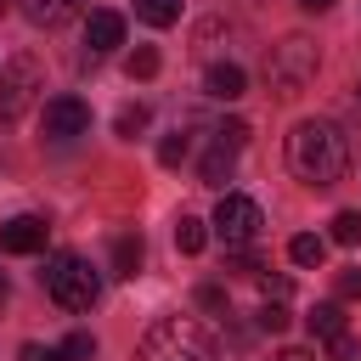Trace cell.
Here are the masks:
<instances>
[{"mask_svg":"<svg viewBox=\"0 0 361 361\" xmlns=\"http://www.w3.org/2000/svg\"><path fill=\"white\" fill-rule=\"evenodd\" d=\"M288 169H293L305 186H316V192L338 186L344 169H350V141H344V130L327 124V118H299L293 135H288Z\"/></svg>","mask_w":361,"mask_h":361,"instance_id":"1","label":"cell"},{"mask_svg":"<svg viewBox=\"0 0 361 361\" xmlns=\"http://www.w3.org/2000/svg\"><path fill=\"white\" fill-rule=\"evenodd\" d=\"M141 361H220V344L197 316H164L147 327Z\"/></svg>","mask_w":361,"mask_h":361,"instance_id":"2","label":"cell"},{"mask_svg":"<svg viewBox=\"0 0 361 361\" xmlns=\"http://www.w3.org/2000/svg\"><path fill=\"white\" fill-rule=\"evenodd\" d=\"M316 68H322V51H316V39H305V34H288V39L271 45V56H265V79H271L276 96H299V90L316 79Z\"/></svg>","mask_w":361,"mask_h":361,"instance_id":"3","label":"cell"},{"mask_svg":"<svg viewBox=\"0 0 361 361\" xmlns=\"http://www.w3.org/2000/svg\"><path fill=\"white\" fill-rule=\"evenodd\" d=\"M45 293L62 305V310H90L96 293H102V276L85 254H51L45 265Z\"/></svg>","mask_w":361,"mask_h":361,"instance_id":"4","label":"cell"},{"mask_svg":"<svg viewBox=\"0 0 361 361\" xmlns=\"http://www.w3.org/2000/svg\"><path fill=\"white\" fill-rule=\"evenodd\" d=\"M243 141H248V124H243V118H220V124L209 130V152H203V180H209V186H226V180H231Z\"/></svg>","mask_w":361,"mask_h":361,"instance_id":"5","label":"cell"},{"mask_svg":"<svg viewBox=\"0 0 361 361\" xmlns=\"http://www.w3.org/2000/svg\"><path fill=\"white\" fill-rule=\"evenodd\" d=\"M259 203L254 197H243V192H226L220 203H214V231H220V243L226 248H248L254 237H259Z\"/></svg>","mask_w":361,"mask_h":361,"instance_id":"6","label":"cell"},{"mask_svg":"<svg viewBox=\"0 0 361 361\" xmlns=\"http://www.w3.org/2000/svg\"><path fill=\"white\" fill-rule=\"evenodd\" d=\"M39 90V62L34 56H11L0 68V118H17Z\"/></svg>","mask_w":361,"mask_h":361,"instance_id":"7","label":"cell"},{"mask_svg":"<svg viewBox=\"0 0 361 361\" xmlns=\"http://www.w3.org/2000/svg\"><path fill=\"white\" fill-rule=\"evenodd\" d=\"M39 124H45V135H51V141H73V135H85V130H90V107H85L79 96H51V102H45V113H39Z\"/></svg>","mask_w":361,"mask_h":361,"instance_id":"8","label":"cell"},{"mask_svg":"<svg viewBox=\"0 0 361 361\" xmlns=\"http://www.w3.org/2000/svg\"><path fill=\"white\" fill-rule=\"evenodd\" d=\"M51 243V226L39 220V214H11L6 226H0V248L6 254H39Z\"/></svg>","mask_w":361,"mask_h":361,"instance_id":"9","label":"cell"},{"mask_svg":"<svg viewBox=\"0 0 361 361\" xmlns=\"http://www.w3.org/2000/svg\"><path fill=\"white\" fill-rule=\"evenodd\" d=\"M85 45L102 56V51H118L124 45V17L118 11H90L85 17Z\"/></svg>","mask_w":361,"mask_h":361,"instance_id":"10","label":"cell"},{"mask_svg":"<svg viewBox=\"0 0 361 361\" xmlns=\"http://www.w3.org/2000/svg\"><path fill=\"white\" fill-rule=\"evenodd\" d=\"M243 85H248V73H243L237 62H209V73H203V90H209L214 102H237Z\"/></svg>","mask_w":361,"mask_h":361,"instance_id":"11","label":"cell"},{"mask_svg":"<svg viewBox=\"0 0 361 361\" xmlns=\"http://www.w3.org/2000/svg\"><path fill=\"white\" fill-rule=\"evenodd\" d=\"M79 11H85V0H23V17L39 23V28H56V23L79 17Z\"/></svg>","mask_w":361,"mask_h":361,"instance_id":"12","label":"cell"},{"mask_svg":"<svg viewBox=\"0 0 361 361\" xmlns=\"http://www.w3.org/2000/svg\"><path fill=\"white\" fill-rule=\"evenodd\" d=\"M141 254H147L141 231H118L113 237V276H135L141 271Z\"/></svg>","mask_w":361,"mask_h":361,"instance_id":"13","label":"cell"},{"mask_svg":"<svg viewBox=\"0 0 361 361\" xmlns=\"http://www.w3.org/2000/svg\"><path fill=\"white\" fill-rule=\"evenodd\" d=\"M310 333H316V338H327V344L344 333V310H338V299H327V305H316V310H310Z\"/></svg>","mask_w":361,"mask_h":361,"instance_id":"14","label":"cell"},{"mask_svg":"<svg viewBox=\"0 0 361 361\" xmlns=\"http://www.w3.org/2000/svg\"><path fill=\"white\" fill-rule=\"evenodd\" d=\"M203 243H209V226H203L197 214H180V220H175V248H180V254H197Z\"/></svg>","mask_w":361,"mask_h":361,"instance_id":"15","label":"cell"},{"mask_svg":"<svg viewBox=\"0 0 361 361\" xmlns=\"http://www.w3.org/2000/svg\"><path fill=\"white\" fill-rule=\"evenodd\" d=\"M135 17L152 28H169V23H180V0H135Z\"/></svg>","mask_w":361,"mask_h":361,"instance_id":"16","label":"cell"},{"mask_svg":"<svg viewBox=\"0 0 361 361\" xmlns=\"http://www.w3.org/2000/svg\"><path fill=\"white\" fill-rule=\"evenodd\" d=\"M152 124V113H147V102H130V107H118V118H113V130L124 135V141H135L141 130Z\"/></svg>","mask_w":361,"mask_h":361,"instance_id":"17","label":"cell"},{"mask_svg":"<svg viewBox=\"0 0 361 361\" xmlns=\"http://www.w3.org/2000/svg\"><path fill=\"white\" fill-rule=\"evenodd\" d=\"M322 254H327V243H322L316 231H299V237L288 243V259H293V265H322Z\"/></svg>","mask_w":361,"mask_h":361,"instance_id":"18","label":"cell"},{"mask_svg":"<svg viewBox=\"0 0 361 361\" xmlns=\"http://www.w3.org/2000/svg\"><path fill=\"white\" fill-rule=\"evenodd\" d=\"M333 243H344V248L361 243V209H338L333 214Z\"/></svg>","mask_w":361,"mask_h":361,"instance_id":"19","label":"cell"},{"mask_svg":"<svg viewBox=\"0 0 361 361\" xmlns=\"http://www.w3.org/2000/svg\"><path fill=\"white\" fill-rule=\"evenodd\" d=\"M186 152H192V135H186V130H169V135L158 141V164H169V169H175Z\"/></svg>","mask_w":361,"mask_h":361,"instance_id":"20","label":"cell"},{"mask_svg":"<svg viewBox=\"0 0 361 361\" xmlns=\"http://www.w3.org/2000/svg\"><path fill=\"white\" fill-rule=\"evenodd\" d=\"M56 355H62V361H90V355H96V338H90V333H68V338L56 344Z\"/></svg>","mask_w":361,"mask_h":361,"instance_id":"21","label":"cell"},{"mask_svg":"<svg viewBox=\"0 0 361 361\" xmlns=\"http://www.w3.org/2000/svg\"><path fill=\"white\" fill-rule=\"evenodd\" d=\"M152 73H158V51H152V45L130 51V79H152Z\"/></svg>","mask_w":361,"mask_h":361,"instance_id":"22","label":"cell"},{"mask_svg":"<svg viewBox=\"0 0 361 361\" xmlns=\"http://www.w3.org/2000/svg\"><path fill=\"white\" fill-rule=\"evenodd\" d=\"M259 327H265V333H282V327H288V305H282V299H265V305H259Z\"/></svg>","mask_w":361,"mask_h":361,"instance_id":"23","label":"cell"},{"mask_svg":"<svg viewBox=\"0 0 361 361\" xmlns=\"http://www.w3.org/2000/svg\"><path fill=\"white\" fill-rule=\"evenodd\" d=\"M333 293H338V299H361V265H344V271L333 276Z\"/></svg>","mask_w":361,"mask_h":361,"instance_id":"24","label":"cell"},{"mask_svg":"<svg viewBox=\"0 0 361 361\" xmlns=\"http://www.w3.org/2000/svg\"><path fill=\"white\" fill-rule=\"evenodd\" d=\"M327 350H333V361H361V344H355L350 333H338V338H333Z\"/></svg>","mask_w":361,"mask_h":361,"instance_id":"25","label":"cell"},{"mask_svg":"<svg viewBox=\"0 0 361 361\" xmlns=\"http://www.w3.org/2000/svg\"><path fill=\"white\" fill-rule=\"evenodd\" d=\"M197 305H203V310H226V288L203 282V288H197Z\"/></svg>","mask_w":361,"mask_h":361,"instance_id":"26","label":"cell"},{"mask_svg":"<svg viewBox=\"0 0 361 361\" xmlns=\"http://www.w3.org/2000/svg\"><path fill=\"white\" fill-rule=\"evenodd\" d=\"M17 361H62V355H56V344H23Z\"/></svg>","mask_w":361,"mask_h":361,"instance_id":"27","label":"cell"},{"mask_svg":"<svg viewBox=\"0 0 361 361\" xmlns=\"http://www.w3.org/2000/svg\"><path fill=\"white\" fill-rule=\"evenodd\" d=\"M271 361H316V355H310V350H276Z\"/></svg>","mask_w":361,"mask_h":361,"instance_id":"28","label":"cell"},{"mask_svg":"<svg viewBox=\"0 0 361 361\" xmlns=\"http://www.w3.org/2000/svg\"><path fill=\"white\" fill-rule=\"evenodd\" d=\"M299 6H310V11H322V6H333V0H299Z\"/></svg>","mask_w":361,"mask_h":361,"instance_id":"29","label":"cell"},{"mask_svg":"<svg viewBox=\"0 0 361 361\" xmlns=\"http://www.w3.org/2000/svg\"><path fill=\"white\" fill-rule=\"evenodd\" d=\"M0 305H6V276H0Z\"/></svg>","mask_w":361,"mask_h":361,"instance_id":"30","label":"cell"}]
</instances>
